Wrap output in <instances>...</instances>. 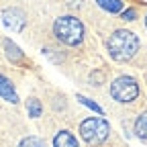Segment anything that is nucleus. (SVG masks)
Here are the masks:
<instances>
[{"mask_svg": "<svg viewBox=\"0 0 147 147\" xmlns=\"http://www.w3.org/2000/svg\"><path fill=\"white\" fill-rule=\"evenodd\" d=\"M0 96H2L4 100H8V102H18V96H16L12 84L2 76V74H0Z\"/></svg>", "mask_w": 147, "mask_h": 147, "instance_id": "nucleus-6", "label": "nucleus"}, {"mask_svg": "<svg viewBox=\"0 0 147 147\" xmlns=\"http://www.w3.org/2000/svg\"><path fill=\"white\" fill-rule=\"evenodd\" d=\"M53 147H78V141L69 131H59L53 139Z\"/></svg>", "mask_w": 147, "mask_h": 147, "instance_id": "nucleus-7", "label": "nucleus"}, {"mask_svg": "<svg viewBox=\"0 0 147 147\" xmlns=\"http://www.w3.org/2000/svg\"><path fill=\"white\" fill-rule=\"evenodd\" d=\"M145 25H147V16H145Z\"/></svg>", "mask_w": 147, "mask_h": 147, "instance_id": "nucleus-15", "label": "nucleus"}, {"mask_svg": "<svg viewBox=\"0 0 147 147\" xmlns=\"http://www.w3.org/2000/svg\"><path fill=\"white\" fill-rule=\"evenodd\" d=\"M4 53H6V57L10 59V61H18V59H21L23 57V53H21V49H18L12 41H4Z\"/></svg>", "mask_w": 147, "mask_h": 147, "instance_id": "nucleus-9", "label": "nucleus"}, {"mask_svg": "<svg viewBox=\"0 0 147 147\" xmlns=\"http://www.w3.org/2000/svg\"><path fill=\"white\" fill-rule=\"evenodd\" d=\"M78 98H80V100H82V102H84L86 106H90L92 110H96V113H102V108H100L98 104H94V102H92V100H88V98H84V96H78Z\"/></svg>", "mask_w": 147, "mask_h": 147, "instance_id": "nucleus-13", "label": "nucleus"}, {"mask_svg": "<svg viewBox=\"0 0 147 147\" xmlns=\"http://www.w3.org/2000/svg\"><path fill=\"white\" fill-rule=\"evenodd\" d=\"M96 2L106 12H119V10H123V2H121V0H96Z\"/></svg>", "mask_w": 147, "mask_h": 147, "instance_id": "nucleus-10", "label": "nucleus"}, {"mask_svg": "<svg viewBox=\"0 0 147 147\" xmlns=\"http://www.w3.org/2000/svg\"><path fill=\"white\" fill-rule=\"evenodd\" d=\"M110 94L119 102H133L139 96V84L131 76H121L110 84Z\"/></svg>", "mask_w": 147, "mask_h": 147, "instance_id": "nucleus-4", "label": "nucleus"}, {"mask_svg": "<svg viewBox=\"0 0 147 147\" xmlns=\"http://www.w3.org/2000/svg\"><path fill=\"white\" fill-rule=\"evenodd\" d=\"M123 18H125V21H133V18H135V10H133V8L125 10V12H123Z\"/></svg>", "mask_w": 147, "mask_h": 147, "instance_id": "nucleus-14", "label": "nucleus"}, {"mask_svg": "<svg viewBox=\"0 0 147 147\" xmlns=\"http://www.w3.org/2000/svg\"><path fill=\"white\" fill-rule=\"evenodd\" d=\"M135 133L141 139H147V110L139 115V119L135 121Z\"/></svg>", "mask_w": 147, "mask_h": 147, "instance_id": "nucleus-8", "label": "nucleus"}, {"mask_svg": "<svg viewBox=\"0 0 147 147\" xmlns=\"http://www.w3.org/2000/svg\"><path fill=\"white\" fill-rule=\"evenodd\" d=\"M2 23L10 31H23L25 29V23H27V16H25V12L21 8H4Z\"/></svg>", "mask_w": 147, "mask_h": 147, "instance_id": "nucleus-5", "label": "nucleus"}, {"mask_svg": "<svg viewBox=\"0 0 147 147\" xmlns=\"http://www.w3.org/2000/svg\"><path fill=\"white\" fill-rule=\"evenodd\" d=\"M18 147H45V143L39 137H25L21 143H18Z\"/></svg>", "mask_w": 147, "mask_h": 147, "instance_id": "nucleus-12", "label": "nucleus"}, {"mask_svg": "<svg viewBox=\"0 0 147 147\" xmlns=\"http://www.w3.org/2000/svg\"><path fill=\"white\" fill-rule=\"evenodd\" d=\"M106 49H108L110 57H113L115 61H127V59H131L137 53L139 39H137V35H133L131 31L121 29V31H115L108 37Z\"/></svg>", "mask_w": 147, "mask_h": 147, "instance_id": "nucleus-1", "label": "nucleus"}, {"mask_svg": "<svg viewBox=\"0 0 147 147\" xmlns=\"http://www.w3.org/2000/svg\"><path fill=\"white\" fill-rule=\"evenodd\" d=\"M108 133H110V127L102 119H86L80 125V135H82V139L88 145H100V143H104L106 137H108Z\"/></svg>", "mask_w": 147, "mask_h": 147, "instance_id": "nucleus-3", "label": "nucleus"}, {"mask_svg": "<svg viewBox=\"0 0 147 147\" xmlns=\"http://www.w3.org/2000/svg\"><path fill=\"white\" fill-rule=\"evenodd\" d=\"M27 110H29V115H31L33 119H37V117L43 113V106H41V102L37 100V98H29V100H27Z\"/></svg>", "mask_w": 147, "mask_h": 147, "instance_id": "nucleus-11", "label": "nucleus"}, {"mask_svg": "<svg viewBox=\"0 0 147 147\" xmlns=\"http://www.w3.org/2000/svg\"><path fill=\"white\" fill-rule=\"evenodd\" d=\"M53 33L65 45H80L84 39V27L76 16H59L53 25Z\"/></svg>", "mask_w": 147, "mask_h": 147, "instance_id": "nucleus-2", "label": "nucleus"}]
</instances>
